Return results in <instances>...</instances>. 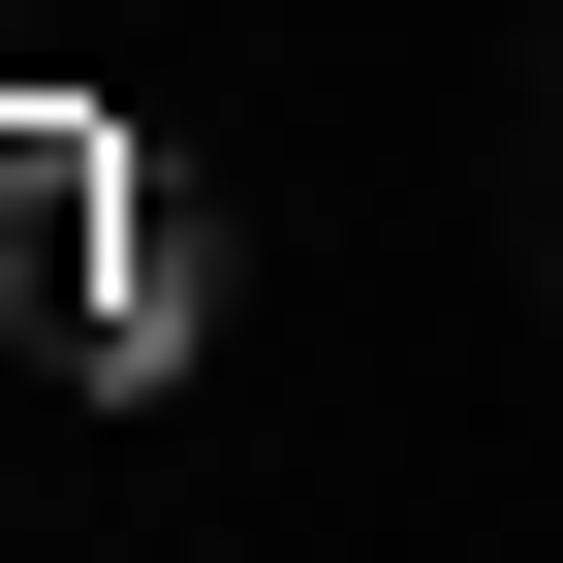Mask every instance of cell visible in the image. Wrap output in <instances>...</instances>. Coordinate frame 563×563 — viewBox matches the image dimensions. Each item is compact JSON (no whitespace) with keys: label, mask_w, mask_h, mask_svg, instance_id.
<instances>
[{"label":"cell","mask_w":563,"mask_h":563,"mask_svg":"<svg viewBox=\"0 0 563 563\" xmlns=\"http://www.w3.org/2000/svg\"><path fill=\"white\" fill-rule=\"evenodd\" d=\"M0 313H32L63 376H188V220H157V157L63 125V95H0Z\"/></svg>","instance_id":"6da1fadb"}]
</instances>
